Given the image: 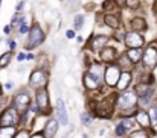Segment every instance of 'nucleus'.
<instances>
[{"instance_id": "1", "label": "nucleus", "mask_w": 157, "mask_h": 138, "mask_svg": "<svg viewBox=\"0 0 157 138\" xmlns=\"http://www.w3.org/2000/svg\"><path fill=\"white\" fill-rule=\"evenodd\" d=\"M139 96L136 94V91H128V90H125V91L122 93L119 97H117V106H119V109L122 111V115H125V117H130L131 114H136L137 112V102H139V99H137Z\"/></svg>"}, {"instance_id": "2", "label": "nucleus", "mask_w": 157, "mask_h": 138, "mask_svg": "<svg viewBox=\"0 0 157 138\" xmlns=\"http://www.w3.org/2000/svg\"><path fill=\"white\" fill-rule=\"evenodd\" d=\"M43 41H44V32H43V29L38 24H34L31 27V31H29V38H28V41L25 44V49L26 50H32V49L38 47L40 44H43Z\"/></svg>"}, {"instance_id": "3", "label": "nucleus", "mask_w": 157, "mask_h": 138, "mask_svg": "<svg viewBox=\"0 0 157 138\" xmlns=\"http://www.w3.org/2000/svg\"><path fill=\"white\" fill-rule=\"evenodd\" d=\"M20 123L18 118V111L14 106L6 108L2 115H0V128H8V126H17Z\"/></svg>"}, {"instance_id": "4", "label": "nucleus", "mask_w": 157, "mask_h": 138, "mask_svg": "<svg viewBox=\"0 0 157 138\" xmlns=\"http://www.w3.org/2000/svg\"><path fill=\"white\" fill-rule=\"evenodd\" d=\"M48 82H49V76H48V73L43 71V70H38V68L34 70L32 74H31V78H29V87L34 88V90L46 88Z\"/></svg>"}, {"instance_id": "5", "label": "nucleus", "mask_w": 157, "mask_h": 138, "mask_svg": "<svg viewBox=\"0 0 157 138\" xmlns=\"http://www.w3.org/2000/svg\"><path fill=\"white\" fill-rule=\"evenodd\" d=\"M35 105L38 108V111L44 115H48L51 112V102H49V93L46 88L37 90L35 94Z\"/></svg>"}, {"instance_id": "6", "label": "nucleus", "mask_w": 157, "mask_h": 138, "mask_svg": "<svg viewBox=\"0 0 157 138\" xmlns=\"http://www.w3.org/2000/svg\"><path fill=\"white\" fill-rule=\"evenodd\" d=\"M121 74H122V71H121V67H119L117 64L108 65V67L105 68V73H104L105 84H107L108 87H111V88L116 87L117 82H119V79H121Z\"/></svg>"}, {"instance_id": "7", "label": "nucleus", "mask_w": 157, "mask_h": 138, "mask_svg": "<svg viewBox=\"0 0 157 138\" xmlns=\"http://www.w3.org/2000/svg\"><path fill=\"white\" fill-rule=\"evenodd\" d=\"M12 99H14V100H12V106H14L18 112H25V111L29 109V106H31V97H29L28 93L18 91Z\"/></svg>"}, {"instance_id": "8", "label": "nucleus", "mask_w": 157, "mask_h": 138, "mask_svg": "<svg viewBox=\"0 0 157 138\" xmlns=\"http://www.w3.org/2000/svg\"><path fill=\"white\" fill-rule=\"evenodd\" d=\"M93 111L101 118H110L113 115V102L108 100V99H104V100H101L99 103L95 105Z\"/></svg>"}, {"instance_id": "9", "label": "nucleus", "mask_w": 157, "mask_h": 138, "mask_svg": "<svg viewBox=\"0 0 157 138\" xmlns=\"http://www.w3.org/2000/svg\"><path fill=\"white\" fill-rule=\"evenodd\" d=\"M144 43L145 41H144L142 35L139 32H136V31L128 32L125 35V38H124V44L128 47V49H140V47L144 46Z\"/></svg>"}, {"instance_id": "10", "label": "nucleus", "mask_w": 157, "mask_h": 138, "mask_svg": "<svg viewBox=\"0 0 157 138\" xmlns=\"http://www.w3.org/2000/svg\"><path fill=\"white\" fill-rule=\"evenodd\" d=\"M144 65L148 68V70H153L157 65V47L150 46L145 52H144Z\"/></svg>"}, {"instance_id": "11", "label": "nucleus", "mask_w": 157, "mask_h": 138, "mask_svg": "<svg viewBox=\"0 0 157 138\" xmlns=\"http://www.w3.org/2000/svg\"><path fill=\"white\" fill-rule=\"evenodd\" d=\"M56 120L59 122V125L66 126L69 125V115H67V109H66V103L61 97H58L56 100Z\"/></svg>"}, {"instance_id": "12", "label": "nucleus", "mask_w": 157, "mask_h": 138, "mask_svg": "<svg viewBox=\"0 0 157 138\" xmlns=\"http://www.w3.org/2000/svg\"><path fill=\"white\" fill-rule=\"evenodd\" d=\"M134 120H136V123H137L139 126H142L144 129H145V128H150V126L153 125L151 115H150V112L145 111V109H137V112L134 114Z\"/></svg>"}, {"instance_id": "13", "label": "nucleus", "mask_w": 157, "mask_h": 138, "mask_svg": "<svg viewBox=\"0 0 157 138\" xmlns=\"http://www.w3.org/2000/svg\"><path fill=\"white\" fill-rule=\"evenodd\" d=\"M102 84V79L101 78H98V76H95V74H92L90 71H87L86 74H84V85H86V88L87 90H90V91H95V90H98L99 88V85Z\"/></svg>"}, {"instance_id": "14", "label": "nucleus", "mask_w": 157, "mask_h": 138, "mask_svg": "<svg viewBox=\"0 0 157 138\" xmlns=\"http://www.w3.org/2000/svg\"><path fill=\"white\" fill-rule=\"evenodd\" d=\"M108 37H105V35H98V37H93L92 38V41H90V50L92 52H101L105 46H107V43H108Z\"/></svg>"}, {"instance_id": "15", "label": "nucleus", "mask_w": 157, "mask_h": 138, "mask_svg": "<svg viewBox=\"0 0 157 138\" xmlns=\"http://www.w3.org/2000/svg\"><path fill=\"white\" fill-rule=\"evenodd\" d=\"M131 81H133V76H131V73H130L128 70H125V71H122V74H121V79H119V82H117L116 88H117L119 91H125V90L130 87Z\"/></svg>"}, {"instance_id": "16", "label": "nucleus", "mask_w": 157, "mask_h": 138, "mask_svg": "<svg viewBox=\"0 0 157 138\" xmlns=\"http://www.w3.org/2000/svg\"><path fill=\"white\" fill-rule=\"evenodd\" d=\"M58 125H59V122H58L56 118H49V120L46 122V126H44V131H43L46 138L55 137V134H56V131H58Z\"/></svg>"}, {"instance_id": "17", "label": "nucleus", "mask_w": 157, "mask_h": 138, "mask_svg": "<svg viewBox=\"0 0 157 138\" xmlns=\"http://www.w3.org/2000/svg\"><path fill=\"white\" fill-rule=\"evenodd\" d=\"M116 59V49L114 47H104L99 52V61L102 62H113Z\"/></svg>"}, {"instance_id": "18", "label": "nucleus", "mask_w": 157, "mask_h": 138, "mask_svg": "<svg viewBox=\"0 0 157 138\" xmlns=\"http://www.w3.org/2000/svg\"><path fill=\"white\" fill-rule=\"evenodd\" d=\"M134 91H136V94L139 97H148V96L153 94V87L150 84H147V82H142V84H137L134 87Z\"/></svg>"}, {"instance_id": "19", "label": "nucleus", "mask_w": 157, "mask_h": 138, "mask_svg": "<svg viewBox=\"0 0 157 138\" xmlns=\"http://www.w3.org/2000/svg\"><path fill=\"white\" fill-rule=\"evenodd\" d=\"M127 56L130 58V61H131L133 64H137V62L142 61L144 52H142L140 49H128V50H127Z\"/></svg>"}, {"instance_id": "20", "label": "nucleus", "mask_w": 157, "mask_h": 138, "mask_svg": "<svg viewBox=\"0 0 157 138\" xmlns=\"http://www.w3.org/2000/svg\"><path fill=\"white\" fill-rule=\"evenodd\" d=\"M104 24L110 29H119V18L113 14H105L104 15Z\"/></svg>"}, {"instance_id": "21", "label": "nucleus", "mask_w": 157, "mask_h": 138, "mask_svg": "<svg viewBox=\"0 0 157 138\" xmlns=\"http://www.w3.org/2000/svg\"><path fill=\"white\" fill-rule=\"evenodd\" d=\"M131 27H133L136 32L145 31V29H147V21H145L142 17H134V18L131 20Z\"/></svg>"}, {"instance_id": "22", "label": "nucleus", "mask_w": 157, "mask_h": 138, "mask_svg": "<svg viewBox=\"0 0 157 138\" xmlns=\"http://www.w3.org/2000/svg\"><path fill=\"white\" fill-rule=\"evenodd\" d=\"M15 135H17L15 126L0 128V138H15Z\"/></svg>"}, {"instance_id": "23", "label": "nucleus", "mask_w": 157, "mask_h": 138, "mask_svg": "<svg viewBox=\"0 0 157 138\" xmlns=\"http://www.w3.org/2000/svg\"><path fill=\"white\" fill-rule=\"evenodd\" d=\"M11 58H12V52H6L0 56V68H5L8 67V64L11 62Z\"/></svg>"}, {"instance_id": "24", "label": "nucleus", "mask_w": 157, "mask_h": 138, "mask_svg": "<svg viewBox=\"0 0 157 138\" xmlns=\"http://www.w3.org/2000/svg\"><path fill=\"white\" fill-rule=\"evenodd\" d=\"M127 132H128V129L125 128V125H124L122 122L116 125V128H114V134H116V137H124V135H127Z\"/></svg>"}, {"instance_id": "25", "label": "nucleus", "mask_w": 157, "mask_h": 138, "mask_svg": "<svg viewBox=\"0 0 157 138\" xmlns=\"http://www.w3.org/2000/svg\"><path fill=\"white\" fill-rule=\"evenodd\" d=\"M73 24H75V29L76 31H81L82 26H84V15L82 14H76L75 15V20H73Z\"/></svg>"}, {"instance_id": "26", "label": "nucleus", "mask_w": 157, "mask_h": 138, "mask_svg": "<svg viewBox=\"0 0 157 138\" xmlns=\"http://www.w3.org/2000/svg\"><path fill=\"white\" fill-rule=\"evenodd\" d=\"M81 122H82L84 126H90L92 125V115L89 112H82L81 114Z\"/></svg>"}, {"instance_id": "27", "label": "nucleus", "mask_w": 157, "mask_h": 138, "mask_svg": "<svg viewBox=\"0 0 157 138\" xmlns=\"http://www.w3.org/2000/svg\"><path fill=\"white\" fill-rule=\"evenodd\" d=\"M31 29H29V26H28V23L25 21V18H21L20 20V29H18V32L23 35V34H28Z\"/></svg>"}, {"instance_id": "28", "label": "nucleus", "mask_w": 157, "mask_h": 138, "mask_svg": "<svg viewBox=\"0 0 157 138\" xmlns=\"http://www.w3.org/2000/svg\"><path fill=\"white\" fill-rule=\"evenodd\" d=\"M130 138H150V135L142 129V131H136V132H133V134L130 135Z\"/></svg>"}, {"instance_id": "29", "label": "nucleus", "mask_w": 157, "mask_h": 138, "mask_svg": "<svg viewBox=\"0 0 157 138\" xmlns=\"http://www.w3.org/2000/svg\"><path fill=\"white\" fill-rule=\"evenodd\" d=\"M150 115H151L153 123L157 125V106H151V108H150Z\"/></svg>"}, {"instance_id": "30", "label": "nucleus", "mask_w": 157, "mask_h": 138, "mask_svg": "<svg viewBox=\"0 0 157 138\" xmlns=\"http://www.w3.org/2000/svg\"><path fill=\"white\" fill-rule=\"evenodd\" d=\"M139 3H140V0H127V2H125L127 8H130V9L137 8V6H139Z\"/></svg>"}, {"instance_id": "31", "label": "nucleus", "mask_w": 157, "mask_h": 138, "mask_svg": "<svg viewBox=\"0 0 157 138\" xmlns=\"http://www.w3.org/2000/svg\"><path fill=\"white\" fill-rule=\"evenodd\" d=\"M15 138H31V135H29V132H28L26 129H21V131H18V132H17Z\"/></svg>"}, {"instance_id": "32", "label": "nucleus", "mask_w": 157, "mask_h": 138, "mask_svg": "<svg viewBox=\"0 0 157 138\" xmlns=\"http://www.w3.org/2000/svg\"><path fill=\"white\" fill-rule=\"evenodd\" d=\"M31 138H46V135H44V132H37V134L31 135Z\"/></svg>"}, {"instance_id": "33", "label": "nucleus", "mask_w": 157, "mask_h": 138, "mask_svg": "<svg viewBox=\"0 0 157 138\" xmlns=\"http://www.w3.org/2000/svg\"><path fill=\"white\" fill-rule=\"evenodd\" d=\"M66 37H67L69 40H72V38H75V32H73V31H67V32H66Z\"/></svg>"}, {"instance_id": "34", "label": "nucleus", "mask_w": 157, "mask_h": 138, "mask_svg": "<svg viewBox=\"0 0 157 138\" xmlns=\"http://www.w3.org/2000/svg\"><path fill=\"white\" fill-rule=\"evenodd\" d=\"M23 59H26V55L25 53H18L17 55V61H23Z\"/></svg>"}, {"instance_id": "35", "label": "nucleus", "mask_w": 157, "mask_h": 138, "mask_svg": "<svg viewBox=\"0 0 157 138\" xmlns=\"http://www.w3.org/2000/svg\"><path fill=\"white\" fill-rule=\"evenodd\" d=\"M12 87H14L12 82H6V84H5V88H6V90H12Z\"/></svg>"}, {"instance_id": "36", "label": "nucleus", "mask_w": 157, "mask_h": 138, "mask_svg": "<svg viewBox=\"0 0 157 138\" xmlns=\"http://www.w3.org/2000/svg\"><path fill=\"white\" fill-rule=\"evenodd\" d=\"M9 47H11V50H14V49L17 47V43H15V41H11V43H9Z\"/></svg>"}, {"instance_id": "37", "label": "nucleus", "mask_w": 157, "mask_h": 138, "mask_svg": "<svg viewBox=\"0 0 157 138\" xmlns=\"http://www.w3.org/2000/svg\"><path fill=\"white\" fill-rule=\"evenodd\" d=\"M114 2H116V5L122 6V5H125V2H127V0H114Z\"/></svg>"}, {"instance_id": "38", "label": "nucleus", "mask_w": 157, "mask_h": 138, "mask_svg": "<svg viewBox=\"0 0 157 138\" xmlns=\"http://www.w3.org/2000/svg\"><path fill=\"white\" fill-rule=\"evenodd\" d=\"M3 31H5V34H9V32H11V24H9V26H5Z\"/></svg>"}, {"instance_id": "39", "label": "nucleus", "mask_w": 157, "mask_h": 138, "mask_svg": "<svg viewBox=\"0 0 157 138\" xmlns=\"http://www.w3.org/2000/svg\"><path fill=\"white\" fill-rule=\"evenodd\" d=\"M23 5H25V3H23V2H20V3H18V6H17V11H20V9L23 8Z\"/></svg>"}, {"instance_id": "40", "label": "nucleus", "mask_w": 157, "mask_h": 138, "mask_svg": "<svg viewBox=\"0 0 157 138\" xmlns=\"http://www.w3.org/2000/svg\"><path fill=\"white\" fill-rule=\"evenodd\" d=\"M26 59H34V55H32V53H28V55H26Z\"/></svg>"}, {"instance_id": "41", "label": "nucleus", "mask_w": 157, "mask_h": 138, "mask_svg": "<svg viewBox=\"0 0 157 138\" xmlns=\"http://www.w3.org/2000/svg\"><path fill=\"white\" fill-rule=\"evenodd\" d=\"M76 41H78V43H82L84 38H82V37H76Z\"/></svg>"}, {"instance_id": "42", "label": "nucleus", "mask_w": 157, "mask_h": 138, "mask_svg": "<svg viewBox=\"0 0 157 138\" xmlns=\"http://www.w3.org/2000/svg\"><path fill=\"white\" fill-rule=\"evenodd\" d=\"M2 105H3V99H2V96H0V108H2Z\"/></svg>"}, {"instance_id": "43", "label": "nucleus", "mask_w": 157, "mask_h": 138, "mask_svg": "<svg viewBox=\"0 0 157 138\" xmlns=\"http://www.w3.org/2000/svg\"><path fill=\"white\" fill-rule=\"evenodd\" d=\"M2 94H3V90H2V88H0V96H2Z\"/></svg>"}, {"instance_id": "44", "label": "nucleus", "mask_w": 157, "mask_h": 138, "mask_svg": "<svg viewBox=\"0 0 157 138\" xmlns=\"http://www.w3.org/2000/svg\"><path fill=\"white\" fill-rule=\"evenodd\" d=\"M61 2H67V0H61Z\"/></svg>"}, {"instance_id": "45", "label": "nucleus", "mask_w": 157, "mask_h": 138, "mask_svg": "<svg viewBox=\"0 0 157 138\" xmlns=\"http://www.w3.org/2000/svg\"><path fill=\"white\" fill-rule=\"evenodd\" d=\"M66 138H67V137H66Z\"/></svg>"}]
</instances>
